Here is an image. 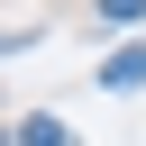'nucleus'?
Segmentation results:
<instances>
[{"instance_id":"nucleus-1","label":"nucleus","mask_w":146,"mask_h":146,"mask_svg":"<svg viewBox=\"0 0 146 146\" xmlns=\"http://www.w3.org/2000/svg\"><path fill=\"white\" fill-rule=\"evenodd\" d=\"M100 82H110V91H137V82H146V46H119V55L100 64Z\"/></svg>"},{"instance_id":"nucleus-2","label":"nucleus","mask_w":146,"mask_h":146,"mask_svg":"<svg viewBox=\"0 0 146 146\" xmlns=\"http://www.w3.org/2000/svg\"><path fill=\"white\" fill-rule=\"evenodd\" d=\"M18 146H73V137H64V119H27V128H18Z\"/></svg>"},{"instance_id":"nucleus-3","label":"nucleus","mask_w":146,"mask_h":146,"mask_svg":"<svg viewBox=\"0 0 146 146\" xmlns=\"http://www.w3.org/2000/svg\"><path fill=\"white\" fill-rule=\"evenodd\" d=\"M100 18H146V0H100Z\"/></svg>"},{"instance_id":"nucleus-4","label":"nucleus","mask_w":146,"mask_h":146,"mask_svg":"<svg viewBox=\"0 0 146 146\" xmlns=\"http://www.w3.org/2000/svg\"><path fill=\"white\" fill-rule=\"evenodd\" d=\"M0 146H9V137H0Z\"/></svg>"}]
</instances>
